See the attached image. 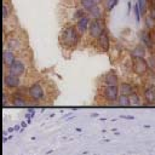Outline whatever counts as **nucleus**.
Wrapping results in <instances>:
<instances>
[{"label": "nucleus", "mask_w": 155, "mask_h": 155, "mask_svg": "<svg viewBox=\"0 0 155 155\" xmlns=\"http://www.w3.org/2000/svg\"><path fill=\"white\" fill-rule=\"evenodd\" d=\"M85 15H87V12H86V10H84L82 7H80V6H78L75 10H74V12H73V21H74V23L78 21V19H80L81 17H84Z\"/></svg>", "instance_id": "obj_23"}, {"label": "nucleus", "mask_w": 155, "mask_h": 155, "mask_svg": "<svg viewBox=\"0 0 155 155\" xmlns=\"http://www.w3.org/2000/svg\"><path fill=\"white\" fill-rule=\"evenodd\" d=\"M18 57V54L12 51V50H8V48H4V52H2V63H4V69H6L7 67H10L15 61L16 58Z\"/></svg>", "instance_id": "obj_14"}, {"label": "nucleus", "mask_w": 155, "mask_h": 155, "mask_svg": "<svg viewBox=\"0 0 155 155\" xmlns=\"http://www.w3.org/2000/svg\"><path fill=\"white\" fill-rule=\"evenodd\" d=\"M119 90H120V94H125V96H130L133 92L138 91V90H136L134 85L130 81H121L119 85Z\"/></svg>", "instance_id": "obj_17"}, {"label": "nucleus", "mask_w": 155, "mask_h": 155, "mask_svg": "<svg viewBox=\"0 0 155 155\" xmlns=\"http://www.w3.org/2000/svg\"><path fill=\"white\" fill-rule=\"evenodd\" d=\"M78 2H79V6L82 7L84 10H86V12H87L92 7L103 4V0H78Z\"/></svg>", "instance_id": "obj_20"}, {"label": "nucleus", "mask_w": 155, "mask_h": 155, "mask_svg": "<svg viewBox=\"0 0 155 155\" xmlns=\"http://www.w3.org/2000/svg\"><path fill=\"white\" fill-rule=\"evenodd\" d=\"M101 96L107 104H110V105L115 104L116 105V101L120 96L119 86H102Z\"/></svg>", "instance_id": "obj_7"}, {"label": "nucleus", "mask_w": 155, "mask_h": 155, "mask_svg": "<svg viewBox=\"0 0 155 155\" xmlns=\"http://www.w3.org/2000/svg\"><path fill=\"white\" fill-rule=\"evenodd\" d=\"M130 97V105L132 107H138L143 104V97L140 94V91H136L132 94L128 96Z\"/></svg>", "instance_id": "obj_21"}, {"label": "nucleus", "mask_w": 155, "mask_h": 155, "mask_svg": "<svg viewBox=\"0 0 155 155\" xmlns=\"http://www.w3.org/2000/svg\"><path fill=\"white\" fill-rule=\"evenodd\" d=\"M27 69H28V64L25 62V58L24 57H17L16 61L5 69V71L10 73V74H13V75H17V76H24L25 73H27Z\"/></svg>", "instance_id": "obj_8"}, {"label": "nucleus", "mask_w": 155, "mask_h": 155, "mask_svg": "<svg viewBox=\"0 0 155 155\" xmlns=\"http://www.w3.org/2000/svg\"><path fill=\"white\" fill-rule=\"evenodd\" d=\"M21 87H22V78L21 76L4 71V90L12 92V91H16Z\"/></svg>", "instance_id": "obj_9"}, {"label": "nucleus", "mask_w": 155, "mask_h": 155, "mask_svg": "<svg viewBox=\"0 0 155 155\" xmlns=\"http://www.w3.org/2000/svg\"><path fill=\"white\" fill-rule=\"evenodd\" d=\"M151 38H153V42H154V46H155V27L151 29Z\"/></svg>", "instance_id": "obj_25"}, {"label": "nucleus", "mask_w": 155, "mask_h": 155, "mask_svg": "<svg viewBox=\"0 0 155 155\" xmlns=\"http://www.w3.org/2000/svg\"><path fill=\"white\" fill-rule=\"evenodd\" d=\"M10 101H11V105H15V107L30 105V101L27 94V87H22L10 92Z\"/></svg>", "instance_id": "obj_5"}, {"label": "nucleus", "mask_w": 155, "mask_h": 155, "mask_svg": "<svg viewBox=\"0 0 155 155\" xmlns=\"http://www.w3.org/2000/svg\"><path fill=\"white\" fill-rule=\"evenodd\" d=\"M105 30L107 28H105L104 19H92L90 28H88V33H87V39H90V41L94 44Z\"/></svg>", "instance_id": "obj_4"}, {"label": "nucleus", "mask_w": 155, "mask_h": 155, "mask_svg": "<svg viewBox=\"0 0 155 155\" xmlns=\"http://www.w3.org/2000/svg\"><path fill=\"white\" fill-rule=\"evenodd\" d=\"M140 94L143 97V104L155 105V85L153 82H145L140 87Z\"/></svg>", "instance_id": "obj_10"}, {"label": "nucleus", "mask_w": 155, "mask_h": 155, "mask_svg": "<svg viewBox=\"0 0 155 155\" xmlns=\"http://www.w3.org/2000/svg\"><path fill=\"white\" fill-rule=\"evenodd\" d=\"M105 10L103 7V5H97L94 7H92L91 10L87 11V15L92 18V19H104V15H105Z\"/></svg>", "instance_id": "obj_15"}, {"label": "nucleus", "mask_w": 155, "mask_h": 155, "mask_svg": "<svg viewBox=\"0 0 155 155\" xmlns=\"http://www.w3.org/2000/svg\"><path fill=\"white\" fill-rule=\"evenodd\" d=\"M150 65L147 58H132V73L138 78L148 76L150 73Z\"/></svg>", "instance_id": "obj_6"}, {"label": "nucleus", "mask_w": 155, "mask_h": 155, "mask_svg": "<svg viewBox=\"0 0 155 155\" xmlns=\"http://www.w3.org/2000/svg\"><path fill=\"white\" fill-rule=\"evenodd\" d=\"M120 78L114 70H109L101 76V85L102 86H119Z\"/></svg>", "instance_id": "obj_12"}, {"label": "nucleus", "mask_w": 155, "mask_h": 155, "mask_svg": "<svg viewBox=\"0 0 155 155\" xmlns=\"http://www.w3.org/2000/svg\"><path fill=\"white\" fill-rule=\"evenodd\" d=\"M4 39H5L4 48L12 50V51H15L17 54L23 53V52L25 51L27 46H28V44H27V39L23 40V39H22V35L19 34V31L11 33V34H8L7 36H5Z\"/></svg>", "instance_id": "obj_3"}, {"label": "nucleus", "mask_w": 155, "mask_h": 155, "mask_svg": "<svg viewBox=\"0 0 155 155\" xmlns=\"http://www.w3.org/2000/svg\"><path fill=\"white\" fill-rule=\"evenodd\" d=\"M117 2H119V0H103L102 5H103L105 12L109 13V12H111L114 10V7L117 5Z\"/></svg>", "instance_id": "obj_22"}, {"label": "nucleus", "mask_w": 155, "mask_h": 155, "mask_svg": "<svg viewBox=\"0 0 155 155\" xmlns=\"http://www.w3.org/2000/svg\"><path fill=\"white\" fill-rule=\"evenodd\" d=\"M81 38L82 36L78 31V29L75 27V23H69L68 22L61 28L58 41H59L61 47L64 51L71 52L79 46V44L81 41Z\"/></svg>", "instance_id": "obj_1"}, {"label": "nucleus", "mask_w": 155, "mask_h": 155, "mask_svg": "<svg viewBox=\"0 0 155 155\" xmlns=\"http://www.w3.org/2000/svg\"><path fill=\"white\" fill-rule=\"evenodd\" d=\"M147 47L142 44V45H136L134 48L131 51V56L132 58H145L147 57Z\"/></svg>", "instance_id": "obj_19"}, {"label": "nucleus", "mask_w": 155, "mask_h": 155, "mask_svg": "<svg viewBox=\"0 0 155 155\" xmlns=\"http://www.w3.org/2000/svg\"><path fill=\"white\" fill-rule=\"evenodd\" d=\"M116 105H119V107H127V105H130V97L125 96V94H120L117 101H116Z\"/></svg>", "instance_id": "obj_24"}, {"label": "nucleus", "mask_w": 155, "mask_h": 155, "mask_svg": "<svg viewBox=\"0 0 155 155\" xmlns=\"http://www.w3.org/2000/svg\"><path fill=\"white\" fill-rule=\"evenodd\" d=\"M12 17H15L12 4L7 0H4V4H2V22H6V21L11 19Z\"/></svg>", "instance_id": "obj_18"}, {"label": "nucleus", "mask_w": 155, "mask_h": 155, "mask_svg": "<svg viewBox=\"0 0 155 155\" xmlns=\"http://www.w3.org/2000/svg\"><path fill=\"white\" fill-rule=\"evenodd\" d=\"M140 40L143 42V45L148 48V50H151L154 46V42H153V38H151V29H145L142 31V35H140Z\"/></svg>", "instance_id": "obj_16"}, {"label": "nucleus", "mask_w": 155, "mask_h": 155, "mask_svg": "<svg viewBox=\"0 0 155 155\" xmlns=\"http://www.w3.org/2000/svg\"><path fill=\"white\" fill-rule=\"evenodd\" d=\"M94 47L97 51L99 52H104V53H108L111 48V42H110V35L108 33V30H105L99 38L98 40L94 42Z\"/></svg>", "instance_id": "obj_11"}, {"label": "nucleus", "mask_w": 155, "mask_h": 155, "mask_svg": "<svg viewBox=\"0 0 155 155\" xmlns=\"http://www.w3.org/2000/svg\"><path fill=\"white\" fill-rule=\"evenodd\" d=\"M91 21L92 18L88 16V15H85L84 17H81L80 19H78L75 22V27L78 29V31L80 33V35L84 38L87 35L88 33V28H90V24H91Z\"/></svg>", "instance_id": "obj_13"}, {"label": "nucleus", "mask_w": 155, "mask_h": 155, "mask_svg": "<svg viewBox=\"0 0 155 155\" xmlns=\"http://www.w3.org/2000/svg\"><path fill=\"white\" fill-rule=\"evenodd\" d=\"M27 94L30 101V105L47 104V88L41 80H36L27 86Z\"/></svg>", "instance_id": "obj_2"}]
</instances>
